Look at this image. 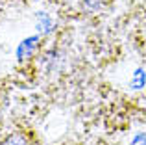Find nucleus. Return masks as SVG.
I'll list each match as a JSON object with an SVG mask.
<instances>
[{
    "label": "nucleus",
    "mask_w": 146,
    "mask_h": 145,
    "mask_svg": "<svg viewBox=\"0 0 146 145\" xmlns=\"http://www.w3.org/2000/svg\"><path fill=\"white\" fill-rule=\"evenodd\" d=\"M35 37H30L28 41H24V43L21 45V48H19V56L21 58H24V52H26V56H30L32 54V50H33V47H35Z\"/></svg>",
    "instance_id": "nucleus-1"
},
{
    "label": "nucleus",
    "mask_w": 146,
    "mask_h": 145,
    "mask_svg": "<svg viewBox=\"0 0 146 145\" xmlns=\"http://www.w3.org/2000/svg\"><path fill=\"white\" fill-rule=\"evenodd\" d=\"M144 82H146V75H144V71H143V69H137V71H135V75H133V80H131L133 87H135V89H141V87L144 86Z\"/></svg>",
    "instance_id": "nucleus-2"
},
{
    "label": "nucleus",
    "mask_w": 146,
    "mask_h": 145,
    "mask_svg": "<svg viewBox=\"0 0 146 145\" xmlns=\"http://www.w3.org/2000/svg\"><path fill=\"white\" fill-rule=\"evenodd\" d=\"M2 145H28V142H26L24 136L21 134H13V136H7L6 140H4Z\"/></svg>",
    "instance_id": "nucleus-3"
},
{
    "label": "nucleus",
    "mask_w": 146,
    "mask_h": 145,
    "mask_svg": "<svg viewBox=\"0 0 146 145\" xmlns=\"http://www.w3.org/2000/svg\"><path fill=\"white\" fill-rule=\"evenodd\" d=\"M50 26H52V21H50V17L46 13H41L39 15V30L43 28V32H48Z\"/></svg>",
    "instance_id": "nucleus-4"
},
{
    "label": "nucleus",
    "mask_w": 146,
    "mask_h": 145,
    "mask_svg": "<svg viewBox=\"0 0 146 145\" xmlns=\"http://www.w3.org/2000/svg\"><path fill=\"white\" fill-rule=\"evenodd\" d=\"M133 145H146V136L144 134H139L135 140H133Z\"/></svg>",
    "instance_id": "nucleus-5"
}]
</instances>
